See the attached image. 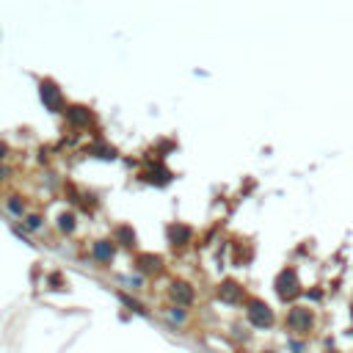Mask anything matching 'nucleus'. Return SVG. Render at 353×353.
<instances>
[{
    "label": "nucleus",
    "instance_id": "1",
    "mask_svg": "<svg viewBox=\"0 0 353 353\" xmlns=\"http://www.w3.org/2000/svg\"><path fill=\"white\" fill-rule=\"evenodd\" d=\"M262 309H265V306L257 304L254 309H251V320H257V323H270V315H268V312H262Z\"/></svg>",
    "mask_w": 353,
    "mask_h": 353
},
{
    "label": "nucleus",
    "instance_id": "2",
    "mask_svg": "<svg viewBox=\"0 0 353 353\" xmlns=\"http://www.w3.org/2000/svg\"><path fill=\"white\" fill-rule=\"evenodd\" d=\"M174 295H180L182 301H191V290H188L185 284H180V290H174Z\"/></svg>",
    "mask_w": 353,
    "mask_h": 353
},
{
    "label": "nucleus",
    "instance_id": "3",
    "mask_svg": "<svg viewBox=\"0 0 353 353\" xmlns=\"http://www.w3.org/2000/svg\"><path fill=\"white\" fill-rule=\"evenodd\" d=\"M94 251H97V257H102V259H105V257H111V249H108V246H102V243H99Z\"/></svg>",
    "mask_w": 353,
    "mask_h": 353
},
{
    "label": "nucleus",
    "instance_id": "4",
    "mask_svg": "<svg viewBox=\"0 0 353 353\" xmlns=\"http://www.w3.org/2000/svg\"><path fill=\"white\" fill-rule=\"evenodd\" d=\"M28 229H39V218H28Z\"/></svg>",
    "mask_w": 353,
    "mask_h": 353
},
{
    "label": "nucleus",
    "instance_id": "5",
    "mask_svg": "<svg viewBox=\"0 0 353 353\" xmlns=\"http://www.w3.org/2000/svg\"><path fill=\"white\" fill-rule=\"evenodd\" d=\"M8 207L14 210V213H22V207H20V201H8Z\"/></svg>",
    "mask_w": 353,
    "mask_h": 353
}]
</instances>
